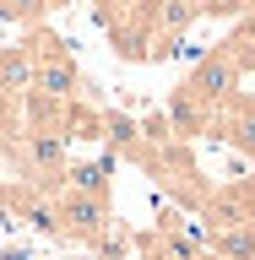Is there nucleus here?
Listing matches in <instances>:
<instances>
[{"instance_id": "obj_1", "label": "nucleus", "mask_w": 255, "mask_h": 260, "mask_svg": "<svg viewBox=\"0 0 255 260\" xmlns=\"http://www.w3.org/2000/svg\"><path fill=\"white\" fill-rule=\"evenodd\" d=\"M22 44H27V54H33V98L60 103V109L71 98H81V65H76V54H71L54 32L33 27Z\"/></svg>"}, {"instance_id": "obj_2", "label": "nucleus", "mask_w": 255, "mask_h": 260, "mask_svg": "<svg viewBox=\"0 0 255 260\" xmlns=\"http://www.w3.org/2000/svg\"><path fill=\"white\" fill-rule=\"evenodd\" d=\"M54 206H60V239L81 244L87 255H98V249L114 239V206H109V190H81V184H65Z\"/></svg>"}, {"instance_id": "obj_3", "label": "nucleus", "mask_w": 255, "mask_h": 260, "mask_svg": "<svg viewBox=\"0 0 255 260\" xmlns=\"http://www.w3.org/2000/svg\"><path fill=\"white\" fill-rule=\"evenodd\" d=\"M239 81H244L239 60H234L223 44H212V54H201V60H195V71L179 81V92H185V98H195V103H201V109L217 119V114H223L228 103L239 98ZM212 130H217V125H212Z\"/></svg>"}, {"instance_id": "obj_4", "label": "nucleus", "mask_w": 255, "mask_h": 260, "mask_svg": "<svg viewBox=\"0 0 255 260\" xmlns=\"http://www.w3.org/2000/svg\"><path fill=\"white\" fill-rule=\"evenodd\" d=\"M152 244H163L174 260H201V255L212 249L207 222H190L185 211H163V217H158V228H152Z\"/></svg>"}, {"instance_id": "obj_5", "label": "nucleus", "mask_w": 255, "mask_h": 260, "mask_svg": "<svg viewBox=\"0 0 255 260\" xmlns=\"http://www.w3.org/2000/svg\"><path fill=\"white\" fill-rule=\"evenodd\" d=\"M217 136H228V146L255 162V98H234V103L217 114Z\"/></svg>"}, {"instance_id": "obj_6", "label": "nucleus", "mask_w": 255, "mask_h": 260, "mask_svg": "<svg viewBox=\"0 0 255 260\" xmlns=\"http://www.w3.org/2000/svg\"><path fill=\"white\" fill-rule=\"evenodd\" d=\"M0 92L6 98H33V54L27 44H11V49H0Z\"/></svg>"}, {"instance_id": "obj_7", "label": "nucleus", "mask_w": 255, "mask_h": 260, "mask_svg": "<svg viewBox=\"0 0 255 260\" xmlns=\"http://www.w3.org/2000/svg\"><path fill=\"white\" fill-rule=\"evenodd\" d=\"M207 239H212V255H223V260H255V222L207 228Z\"/></svg>"}, {"instance_id": "obj_8", "label": "nucleus", "mask_w": 255, "mask_h": 260, "mask_svg": "<svg viewBox=\"0 0 255 260\" xmlns=\"http://www.w3.org/2000/svg\"><path fill=\"white\" fill-rule=\"evenodd\" d=\"M103 141H109L114 152H125L130 162H141V152H147L141 125H136V119H125V114H103Z\"/></svg>"}, {"instance_id": "obj_9", "label": "nucleus", "mask_w": 255, "mask_h": 260, "mask_svg": "<svg viewBox=\"0 0 255 260\" xmlns=\"http://www.w3.org/2000/svg\"><path fill=\"white\" fill-rule=\"evenodd\" d=\"M223 49L239 60V71H244V76H250V71H255V16H244L239 27L228 32V38H223Z\"/></svg>"}, {"instance_id": "obj_10", "label": "nucleus", "mask_w": 255, "mask_h": 260, "mask_svg": "<svg viewBox=\"0 0 255 260\" xmlns=\"http://www.w3.org/2000/svg\"><path fill=\"white\" fill-rule=\"evenodd\" d=\"M0 16H6V22H16V27H44L49 0H0Z\"/></svg>"}, {"instance_id": "obj_11", "label": "nucleus", "mask_w": 255, "mask_h": 260, "mask_svg": "<svg viewBox=\"0 0 255 260\" xmlns=\"http://www.w3.org/2000/svg\"><path fill=\"white\" fill-rule=\"evenodd\" d=\"M136 6H147V0H98V22H114V16L136 11Z\"/></svg>"}, {"instance_id": "obj_12", "label": "nucleus", "mask_w": 255, "mask_h": 260, "mask_svg": "<svg viewBox=\"0 0 255 260\" xmlns=\"http://www.w3.org/2000/svg\"><path fill=\"white\" fill-rule=\"evenodd\" d=\"M60 6H71V0H49V11H60Z\"/></svg>"}, {"instance_id": "obj_13", "label": "nucleus", "mask_w": 255, "mask_h": 260, "mask_svg": "<svg viewBox=\"0 0 255 260\" xmlns=\"http://www.w3.org/2000/svg\"><path fill=\"white\" fill-rule=\"evenodd\" d=\"M71 260H103V255H71Z\"/></svg>"}, {"instance_id": "obj_14", "label": "nucleus", "mask_w": 255, "mask_h": 260, "mask_svg": "<svg viewBox=\"0 0 255 260\" xmlns=\"http://www.w3.org/2000/svg\"><path fill=\"white\" fill-rule=\"evenodd\" d=\"M244 11H250V16H255V0H244Z\"/></svg>"}, {"instance_id": "obj_15", "label": "nucleus", "mask_w": 255, "mask_h": 260, "mask_svg": "<svg viewBox=\"0 0 255 260\" xmlns=\"http://www.w3.org/2000/svg\"><path fill=\"white\" fill-rule=\"evenodd\" d=\"M201 260H223V255H212V249H207V255H201Z\"/></svg>"}]
</instances>
